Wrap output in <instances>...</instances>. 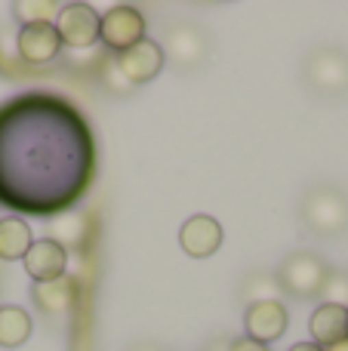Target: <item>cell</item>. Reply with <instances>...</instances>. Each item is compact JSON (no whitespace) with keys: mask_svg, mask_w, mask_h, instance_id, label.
Listing matches in <instances>:
<instances>
[{"mask_svg":"<svg viewBox=\"0 0 348 351\" xmlns=\"http://www.w3.org/2000/svg\"><path fill=\"white\" fill-rule=\"evenodd\" d=\"M92 136L77 108L47 93H28L0 108V200L49 216L86 191Z\"/></svg>","mask_w":348,"mask_h":351,"instance_id":"obj_1","label":"cell"},{"mask_svg":"<svg viewBox=\"0 0 348 351\" xmlns=\"http://www.w3.org/2000/svg\"><path fill=\"white\" fill-rule=\"evenodd\" d=\"M327 274H330V268H327V262L321 256L293 253L277 268V287H281V293H290L296 299H312L321 296Z\"/></svg>","mask_w":348,"mask_h":351,"instance_id":"obj_3","label":"cell"},{"mask_svg":"<svg viewBox=\"0 0 348 351\" xmlns=\"http://www.w3.org/2000/svg\"><path fill=\"white\" fill-rule=\"evenodd\" d=\"M133 351H160V348H151V346H139V348H133Z\"/></svg>","mask_w":348,"mask_h":351,"instance_id":"obj_26","label":"cell"},{"mask_svg":"<svg viewBox=\"0 0 348 351\" xmlns=\"http://www.w3.org/2000/svg\"><path fill=\"white\" fill-rule=\"evenodd\" d=\"M99 31H102V16L90 3H68L55 16V34H59L62 47H92L99 40Z\"/></svg>","mask_w":348,"mask_h":351,"instance_id":"obj_6","label":"cell"},{"mask_svg":"<svg viewBox=\"0 0 348 351\" xmlns=\"http://www.w3.org/2000/svg\"><path fill=\"white\" fill-rule=\"evenodd\" d=\"M228 351H269V346H262V342L250 339V336H240V339L228 342Z\"/></svg>","mask_w":348,"mask_h":351,"instance_id":"obj_22","label":"cell"},{"mask_svg":"<svg viewBox=\"0 0 348 351\" xmlns=\"http://www.w3.org/2000/svg\"><path fill=\"white\" fill-rule=\"evenodd\" d=\"M22 265H25V271L34 278V284H40V280H55L65 274L68 253L53 241H34L31 250L25 253Z\"/></svg>","mask_w":348,"mask_h":351,"instance_id":"obj_11","label":"cell"},{"mask_svg":"<svg viewBox=\"0 0 348 351\" xmlns=\"http://www.w3.org/2000/svg\"><path fill=\"white\" fill-rule=\"evenodd\" d=\"M105 84H108V90H114V93H123V90H129V84H127V77L121 74V68H117V59L114 62H105Z\"/></svg>","mask_w":348,"mask_h":351,"instance_id":"obj_21","label":"cell"},{"mask_svg":"<svg viewBox=\"0 0 348 351\" xmlns=\"http://www.w3.org/2000/svg\"><path fill=\"white\" fill-rule=\"evenodd\" d=\"M99 40L111 49V53H127L129 47H136L139 40H145V19L136 6H111L102 16V31H99Z\"/></svg>","mask_w":348,"mask_h":351,"instance_id":"obj_5","label":"cell"},{"mask_svg":"<svg viewBox=\"0 0 348 351\" xmlns=\"http://www.w3.org/2000/svg\"><path fill=\"white\" fill-rule=\"evenodd\" d=\"M281 296V287H277L275 274H250V280L244 284V299L250 305L256 302H277Z\"/></svg>","mask_w":348,"mask_h":351,"instance_id":"obj_19","label":"cell"},{"mask_svg":"<svg viewBox=\"0 0 348 351\" xmlns=\"http://www.w3.org/2000/svg\"><path fill=\"white\" fill-rule=\"evenodd\" d=\"M166 53L182 68L201 65V59L207 56V40H203V34L195 25H176V28H170V34H166Z\"/></svg>","mask_w":348,"mask_h":351,"instance_id":"obj_13","label":"cell"},{"mask_svg":"<svg viewBox=\"0 0 348 351\" xmlns=\"http://www.w3.org/2000/svg\"><path fill=\"white\" fill-rule=\"evenodd\" d=\"M12 12L22 25H53V16H59V6L49 3V0H16Z\"/></svg>","mask_w":348,"mask_h":351,"instance_id":"obj_18","label":"cell"},{"mask_svg":"<svg viewBox=\"0 0 348 351\" xmlns=\"http://www.w3.org/2000/svg\"><path fill=\"white\" fill-rule=\"evenodd\" d=\"M164 47L154 40H139L136 47H129L127 53L117 56V68H121V74L127 77L129 86H142V84H151L154 77L160 74V68H164Z\"/></svg>","mask_w":348,"mask_h":351,"instance_id":"obj_7","label":"cell"},{"mask_svg":"<svg viewBox=\"0 0 348 351\" xmlns=\"http://www.w3.org/2000/svg\"><path fill=\"white\" fill-rule=\"evenodd\" d=\"M179 243L188 256L207 259L222 247V225L213 216H191L179 231Z\"/></svg>","mask_w":348,"mask_h":351,"instance_id":"obj_10","label":"cell"},{"mask_svg":"<svg viewBox=\"0 0 348 351\" xmlns=\"http://www.w3.org/2000/svg\"><path fill=\"white\" fill-rule=\"evenodd\" d=\"M306 80L321 96H343L348 93V53L336 47H324L308 56Z\"/></svg>","mask_w":348,"mask_h":351,"instance_id":"obj_4","label":"cell"},{"mask_svg":"<svg viewBox=\"0 0 348 351\" xmlns=\"http://www.w3.org/2000/svg\"><path fill=\"white\" fill-rule=\"evenodd\" d=\"M31 336V317L18 305H0V346L18 348Z\"/></svg>","mask_w":348,"mask_h":351,"instance_id":"obj_16","label":"cell"},{"mask_svg":"<svg viewBox=\"0 0 348 351\" xmlns=\"http://www.w3.org/2000/svg\"><path fill=\"white\" fill-rule=\"evenodd\" d=\"M299 216L308 231L321 237H336L348 228V197L339 188L318 185L302 197Z\"/></svg>","mask_w":348,"mask_h":351,"instance_id":"obj_2","label":"cell"},{"mask_svg":"<svg viewBox=\"0 0 348 351\" xmlns=\"http://www.w3.org/2000/svg\"><path fill=\"white\" fill-rule=\"evenodd\" d=\"M47 241L59 243L62 250L68 253V247H80L84 243V234H86V219L80 213H59L53 216V222L47 225Z\"/></svg>","mask_w":348,"mask_h":351,"instance_id":"obj_17","label":"cell"},{"mask_svg":"<svg viewBox=\"0 0 348 351\" xmlns=\"http://www.w3.org/2000/svg\"><path fill=\"white\" fill-rule=\"evenodd\" d=\"M31 243H34V234H31L25 219H18V216L0 219V259H6V262L25 259Z\"/></svg>","mask_w":348,"mask_h":351,"instance_id":"obj_15","label":"cell"},{"mask_svg":"<svg viewBox=\"0 0 348 351\" xmlns=\"http://www.w3.org/2000/svg\"><path fill=\"white\" fill-rule=\"evenodd\" d=\"M31 296H34L40 311H47V315H62V311H68L74 305V299H77V280L68 278V274H62V278H55V280H40V284H34Z\"/></svg>","mask_w":348,"mask_h":351,"instance_id":"obj_14","label":"cell"},{"mask_svg":"<svg viewBox=\"0 0 348 351\" xmlns=\"http://www.w3.org/2000/svg\"><path fill=\"white\" fill-rule=\"evenodd\" d=\"M287 308L284 302H256V305H247V315H244V327H247V336L262 346H271L277 342L284 333H287Z\"/></svg>","mask_w":348,"mask_h":351,"instance_id":"obj_8","label":"cell"},{"mask_svg":"<svg viewBox=\"0 0 348 351\" xmlns=\"http://www.w3.org/2000/svg\"><path fill=\"white\" fill-rule=\"evenodd\" d=\"M207 351H228V342H213Z\"/></svg>","mask_w":348,"mask_h":351,"instance_id":"obj_25","label":"cell"},{"mask_svg":"<svg viewBox=\"0 0 348 351\" xmlns=\"http://www.w3.org/2000/svg\"><path fill=\"white\" fill-rule=\"evenodd\" d=\"M18 56L28 65H47L62 53V40L55 34V25H22L18 31Z\"/></svg>","mask_w":348,"mask_h":351,"instance_id":"obj_9","label":"cell"},{"mask_svg":"<svg viewBox=\"0 0 348 351\" xmlns=\"http://www.w3.org/2000/svg\"><path fill=\"white\" fill-rule=\"evenodd\" d=\"M308 330H312L314 346H321V348H330L336 342L348 339V308L321 302L314 308L312 321H308Z\"/></svg>","mask_w":348,"mask_h":351,"instance_id":"obj_12","label":"cell"},{"mask_svg":"<svg viewBox=\"0 0 348 351\" xmlns=\"http://www.w3.org/2000/svg\"><path fill=\"white\" fill-rule=\"evenodd\" d=\"M327 305H339L348 308V274L345 271H330L324 280V290H321Z\"/></svg>","mask_w":348,"mask_h":351,"instance_id":"obj_20","label":"cell"},{"mask_svg":"<svg viewBox=\"0 0 348 351\" xmlns=\"http://www.w3.org/2000/svg\"><path fill=\"white\" fill-rule=\"evenodd\" d=\"M290 351H324L321 346H314V342H299V346H293Z\"/></svg>","mask_w":348,"mask_h":351,"instance_id":"obj_23","label":"cell"},{"mask_svg":"<svg viewBox=\"0 0 348 351\" xmlns=\"http://www.w3.org/2000/svg\"><path fill=\"white\" fill-rule=\"evenodd\" d=\"M324 351H348V339L336 342V346H330V348H324Z\"/></svg>","mask_w":348,"mask_h":351,"instance_id":"obj_24","label":"cell"}]
</instances>
